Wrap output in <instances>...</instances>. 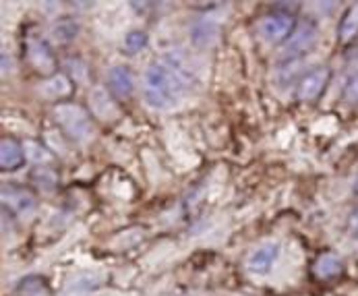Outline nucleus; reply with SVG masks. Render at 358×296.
Instances as JSON below:
<instances>
[{
  "label": "nucleus",
  "mask_w": 358,
  "mask_h": 296,
  "mask_svg": "<svg viewBox=\"0 0 358 296\" xmlns=\"http://www.w3.org/2000/svg\"><path fill=\"white\" fill-rule=\"evenodd\" d=\"M195 83V73L180 52L154 60L143 75V98L152 108H170Z\"/></svg>",
  "instance_id": "1"
},
{
  "label": "nucleus",
  "mask_w": 358,
  "mask_h": 296,
  "mask_svg": "<svg viewBox=\"0 0 358 296\" xmlns=\"http://www.w3.org/2000/svg\"><path fill=\"white\" fill-rule=\"evenodd\" d=\"M52 118L60 133L75 143H85L94 135L92 116L85 108L75 101H60L52 108Z\"/></svg>",
  "instance_id": "2"
},
{
  "label": "nucleus",
  "mask_w": 358,
  "mask_h": 296,
  "mask_svg": "<svg viewBox=\"0 0 358 296\" xmlns=\"http://www.w3.org/2000/svg\"><path fill=\"white\" fill-rule=\"evenodd\" d=\"M296 17L288 10H273L269 15H265L257 29H259V36L265 40V42H273V44H284L288 40V36L292 34V29L296 27Z\"/></svg>",
  "instance_id": "3"
},
{
  "label": "nucleus",
  "mask_w": 358,
  "mask_h": 296,
  "mask_svg": "<svg viewBox=\"0 0 358 296\" xmlns=\"http://www.w3.org/2000/svg\"><path fill=\"white\" fill-rule=\"evenodd\" d=\"M317 34L319 31H317V25L313 21H308V19L299 21L296 27L292 29V34L288 36V40L282 44V50H280L282 58L284 60H296V58H301L315 44Z\"/></svg>",
  "instance_id": "4"
},
{
  "label": "nucleus",
  "mask_w": 358,
  "mask_h": 296,
  "mask_svg": "<svg viewBox=\"0 0 358 296\" xmlns=\"http://www.w3.org/2000/svg\"><path fill=\"white\" fill-rule=\"evenodd\" d=\"M38 207L36 195L19 185H4L2 187V209L15 216H31Z\"/></svg>",
  "instance_id": "5"
},
{
  "label": "nucleus",
  "mask_w": 358,
  "mask_h": 296,
  "mask_svg": "<svg viewBox=\"0 0 358 296\" xmlns=\"http://www.w3.org/2000/svg\"><path fill=\"white\" fill-rule=\"evenodd\" d=\"M329 81H331V69L329 66L310 69L301 77V81L296 85V98L301 101H315L325 92Z\"/></svg>",
  "instance_id": "6"
},
{
  "label": "nucleus",
  "mask_w": 358,
  "mask_h": 296,
  "mask_svg": "<svg viewBox=\"0 0 358 296\" xmlns=\"http://www.w3.org/2000/svg\"><path fill=\"white\" fill-rule=\"evenodd\" d=\"M25 52H27V60L29 64L40 71L42 75L50 77L56 73V56L52 52L50 44L42 38H29L25 44Z\"/></svg>",
  "instance_id": "7"
},
{
  "label": "nucleus",
  "mask_w": 358,
  "mask_h": 296,
  "mask_svg": "<svg viewBox=\"0 0 358 296\" xmlns=\"http://www.w3.org/2000/svg\"><path fill=\"white\" fill-rule=\"evenodd\" d=\"M36 92L44 99H54L56 104H60V101H66V98L73 96L75 83L66 73H54V75L40 81Z\"/></svg>",
  "instance_id": "8"
},
{
  "label": "nucleus",
  "mask_w": 358,
  "mask_h": 296,
  "mask_svg": "<svg viewBox=\"0 0 358 296\" xmlns=\"http://www.w3.org/2000/svg\"><path fill=\"white\" fill-rule=\"evenodd\" d=\"M87 106H90V112L102 120V122H112L118 118V104L116 98L106 92V87H94L90 92V98H87Z\"/></svg>",
  "instance_id": "9"
},
{
  "label": "nucleus",
  "mask_w": 358,
  "mask_h": 296,
  "mask_svg": "<svg viewBox=\"0 0 358 296\" xmlns=\"http://www.w3.org/2000/svg\"><path fill=\"white\" fill-rule=\"evenodd\" d=\"M106 85H108V92H110L114 98L124 99L135 92V77H133V73H131L129 66L116 64V66H112V69L108 71Z\"/></svg>",
  "instance_id": "10"
},
{
  "label": "nucleus",
  "mask_w": 358,
  "mask_h": 296,
  "mask_svg": "<svg viewBox=\"0 0 358 296\" xmlns=\"http://www.w3.org/2000/svg\"><path fill=\"white\" fill-rule=\"evenodd\" d=\"M25 149L23 143H19L13 137H2L0 139V168L4 172H13L25 164Z\"/></svg>",
  "instance_id": "11"
},
{
  "label": "nucleus",
  "mask_w": 358,
  "mask_h": 296,
  "mask_svg": "<svg viewBox=\"0 0 358 296\" xmlns=\"http://www.w3.org/2000/svg\"><path fill=\"white\" fill-rule=\"evenodd\" d=\"M217 34H220V25L211 19V17H199L197 21L191 23V29H189V36H191V42L199 48L205 46H211L215 40H217Z\"/></svg>",
  "instance_id": "12"
},
{
  "label": "nucleus",
  "mask_w": 358,
  "mask_h": 296,
  "mask_svg": "<svg viewBox=\"0 0 358 296\" xmlns=\"http://www.w3.org/2000/svg\"><path fill=\"white\" fill-rule=\"evenodd\" d=\"M344 263L342 257L336 255L334 251H325L321 255H317L315 263H313V274L317 280H334L342 274Z\"/></svg>",
  "instance_id": "13"
},
{
  "label": "nucleus",
  "mask_w": 358,
  "mask_h": 296,
  "mask_svg": "<svg viewBox=\"0 0 358 296\" xmlns=\"http://www.w3.org/2000/svg\"><path fill=\"white\" fill-rule=\"evenodd\" d=\"M278 255H280V245L278 243H265V245H261L251 253L247 265H249V269L253 274H267L273 267Z\"/></svg>",
  "instance_id": "14"
},
{
  "label": "nucleus",
  "mask_w": 358,
  "mask_h": 296,
  "mask_svg": "<svg viewBox=\"0 0 358 296\" xmlns=\"http://www.w3.org/2000/svg\"><path fill=\"white\" fill-rule=\"evenodd\" d=\"M358 36V2L350 4L346 13L342 15L338 23V42L340 44H350Z\"/></svg>",
  "instance_id": "15"
},
{
  "label": "nucleus",
  "mask_w": 358,
  "mask_h": 296,
  "mask_svg": "<svg viewBox=\"0 0 358 296\" xmlns=\"http://www.w3.org/2000/svg\"><path fill=\"white\" fill-rule=\"evenodd\" d=\"M79 34V23L73 17H60L52 23L50 36L56 44H71Z\"/></svg>",
  "instance_id": "16"
},
{
  "label": "nucleus",
  "mask_w": 358,
  "mask_h": 296,
  "mask_svg": "<svg viewBox=\"0 0 358 296\" xmlns=\"http://www.w3.org/2000/svg\"><path fill=\"white\" fill-rule=\"evenodd\" d=\"M64 66H66V75L73 79V83L87 85V81H90V66L85 64V60H81L79 56H69L64 60Z\"/></svg>",
  "instance_id": "17"
},
{
  "label": "nucleus",
  "mask_w": 358,
  "mask_h": 296,
  "mask_svg": "<svg viewBox=\"0 0 358 296\" xmlns=\"http://www.w3.org/2000/svg\"><path fill=\"white\" fill-rule=\"evenodd\" d=\"M23 149H25V157L31 164H36V166H48L52 162V157H54V153H52L50 149L44 148L40 141H25Z\"/></svg>",
  "instance_id": "18"
},
{
  "label": "nucleus",
  "mask_w": 358,
  "mask_h": 296,
  "mask_svg": "<svg viewBox=\"0 0 358 296\" xmlns=\"http://www.w3.org/2000/svg\"><path fill=\"white\" fill-rule=\"evenodd\" d=\"M34 181L40 189H46V191H52L56 185H58V172L50 168V166H36L34 170Z\"/></svg>",
  "instance_id": "19"
},
{
  "label": "nucleus",
  "mask_w": 358,
  "mask_h": 296,
  "mask_svg": "<svg viewBox=\"0 0 358 296\" xmlns=\"http://www.w3.org/2000/svg\"><path fill=\"white\" fill-rule=\"evenodd\" d=\"M17 290L23 296H42L46 293V282L40 276H27L17 284Z\"/></svg>",
  "instance_id": "20"
},
{
  "label": "nucleus",
  "mask_w": 358,
  "mask_h": 296,
  "mask_svg": "<svg viewBox=\"0 0 358 296\" xmlns=\"http://www.w3.org/2000/svg\"><path fill=\"white\" fill-rule=\"evenodd\" d=\"M145 46H148V34L141 31V29H131L124 36V40H122V50L127 54H137V52H141Z\"/></svg>",
  "instance_id": "21"
},
{
  "label": "nucleus",
  "mask_w": 358,
  "mask_h": 296,
  "mask_svg": "<svg viewBox=\"0 0 358 296\" xmlns=\"http://www.w3.org/2000/svg\"><path fill=\"white\" fill-rule=\"evenodd\" d=\"M344 101L350 106H358V73L352 75L344 87Z\"/></svg>",
  "instance_id": "22"
},
{
  "label": "nucleus",
  "mask_w": 358,
  "mask_h": 296,
  "mask_svg": "<svg viewBox=\"0 0 358 296\" xmlns=\"http://www.w3.org/2000/svg\"><path fill=\"white\" fill-rule=\"evenodd\" d=\"M348 230H350V234L358 237V205L352 209V213L348 218Z\"/></svg>",
  "instance_id": "23"
},
{
  "label": "nucleus",
  "mask_w": 358,
  "mask_h": 296,
  "mask_svg": "<svg viewBox=\"0 0 358 296\" xmlns=\"http://www.w3.org/2000/svg\"><path fill=\"white\" fill-rule=\"evenodd\" d=\"M355 189H357V191H358V176H357V183H355Z\"/></svg>",
  "instance_id": "24"
}]
</instances>
